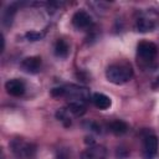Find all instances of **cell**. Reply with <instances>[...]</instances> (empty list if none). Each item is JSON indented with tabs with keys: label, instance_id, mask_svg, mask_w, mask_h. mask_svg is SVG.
I'll return each mask as SVG.
<instances>
[{
	"label": "cell",
	"instance_id": "cell-14",
	"mask_svg": "<svg viewBox=\"0 0 159 159\" xmlns=\"http://www.w3.org/2000/svg\"><path fill=\"white\" fill-rule=\"evenodd\" d=\"M68 112L73 113L75 116H82L86 112V106L83 104V102H77V101H71L67 106Z\"/></svg>",
	"mask_w": 159,
	"mask_h": 159
},
{
	"label": "cell",
	"instance_id": "cell-12",
	"mask_svg": "<svg viewBox=\"0 0 159 159\" xmlns=\"http://www.w3.org/2000/svg\"><path fill=\"white\" fill-rule=\"evenodd\" d=\"M155 24L153 20L150 19H147V17H139L135 22V29L137 31L139 32H148V31H152L154 29Z\"/></svg>",
	"mask_w": 159,
	"mask_h": 159
},
{
	"label": "cell",
	"instance_id": "cell-9",
	"mask_svg": "<svg viewBox=\"0 0 159 159\" xmlns=\"http://www.w3.org/2000/svg\"><path fill=\"white\" fill-rule=\"evenodd\" d=\"M106 148L102 145H91L88 147L81 155V159H104L106 158Z\"/></svg>",
	"mask_w": 159,
	"mask_h": 159
},
{
	"label": "cell",
	"instance_id": "cell-2",
	"mask_svg": "<svg viewBox=\"0 0 159 159\" xmlns=\"http://www.w3.org/2000/svg\"><path fill=\"white\" fill-rule=\"evenodd\" d=\"M60 89H61V96L70 97L73 101L84 102V101L89 99V92L84 87H80V86H76V84H70V86L60 87Z\"/></svg>",
	"mask_w": 159,
	"mask_h": 159
},
{
	"label": "cell",
	"instance_id": "cell-3",
	"mask_svg": "<svg viewBox=\"0 0 159 159\" xmlns=\"http://www.w3.org/2000/svg\"><path fill=\"white\" fill-rule=\"evenodd\" d=\"M11 150L17 158H29L32 157L36 152V147L22 139H14L11 142Z\"/></svg>",
	"mask_w": 159,
	"mask_h": 159
},
{
	"label": "cell",
	"instance_id": "cell-17",
	"mask_svg": "<svg viewBox=\"0 0 159 159\" xmlns=\"http://www.w3.org/2000/svg\"><path fill=\"white\" fill-rule=\"evenodd\" d=\"M25 36H26V39H27L29 41H37V40H40V39H42L43 34L37 32V31H29V32L25 34Z\"/></svg>",
	"mask_w": 159,
	"mask_h": 159
},
{
	"label": "cell",
	"instance_id": "cell-15",
	"mask_svg": "<svg viewBox=\"0 0 159 159\" xmlns=\"http://www.w3.org/2000/svg\"><path fill=\"white\" fill-rule=\"evenodd\" d=\"M67 112H68V109L61 108V109H60V111H57V113H56V117L58 118V120L63 122V124H65L66 127L71 125V119H70V117H68Z\"/></svg>",
	"mask_w": 159,
	"mask_h": 159
},
{
	"label": "cell",
	"instance_id": "cell-5",
	"mask_svg": "<svg viewBox=\"0 0 159 159\" xmlns=\"http://www.w3.org/2000/svg\"><path fill=\"white\" fill-rule=\"evenodd\" d=\"M159 148V140L154 134H148L143 140V157L144 159H153Z\"/></svg>",
	"mask_w": 159,
	"mask_h": 159
},
{
	"label": "cell",
	"instance_id": "cell-11",
	"mask_svg": "<svg viewBox=\"0 0 159 159\" xmlns=\"http://www.w3.org/2000/svg\"><path fill=\"white\" fill-rule=\"evenodd\" d=\"M53 50H55V55H56L57 57H60V58H65V57L68 56L70 46H68V43H67L65 40L58 39V40L56 41V43H55Z\"/></svg>",
	"mask_w": 159,
	"mask_h": 159
},
{
	"label": "cell",
	"instance_id": "cell-10",
	"mask_svg": "<svg viewBox=\"0 0 159 159\" xmlns=\"http://www.w3.org/2000/svg\"><path fill=\"white\" fill-rule=\"evenodd\" d=\"M91 99H92L93 104H94L97 108L103 109V111H104V109H108V108L112 106L111 98H109L108 96L103 94V93H94Z\"/></svg>",
	"mask_w": 159,
	"mask_h": 159
},
{
	"label": "cell",
	"instance_id": "cell-1",
	"mask_svg": "<svg viewBox=\"0 0 159 159\" xmlns=\"http://www.w3.org/2000/svg\"><path fill=\"white\" fill-rule=\"evenodd\" d=\"M133 77V68L127 62L113 63L106 70V78L113 84H124Z\"/></svg>",
	"mask_w": 159,
	"mask_h": 159
},
{
	"label": "cell",
	"instance_id": "cell-18",
	"mask_svg": "<svg viewBox=\"0 0 159 159\" xmlns=\"http://www.w3.org/2000/svg\"><path fill=\"white\" fill-rule=\"evenodd\" d=\"M155 82H157V83H155V84L153 86L154 88H157V87H159V77H157V80H155Z\"/></svg>",
	"mask_w": 159,
	"mask_h": 159
},
{
	"label": "cell",
	"instance_id": "cell-4",
	"mask_svg": "<svg viewBox=\"0 0 159 159\" xmlns=\"http://www.w3.org/2000/svg\"><path fill=\"white\" fill-rule=\"evenodd\" d=\"M137 52L142 61L150 62L155 58V56L158 53V47L155 43H153L150 41H142L137 46Z\"/></svg>",
	"mask_w": 159,
	"mask_h": 159
},
{
	"label": "cell",
	"instance_id": "cell-7",
	"mask_svg": "<svg viewBox=\"0 0 159 159\" xmlns=\"http://www.w3.org/2000/svg\"><path fill=\"white\" fill-rule=\"evenodd\" d=\"M5 89L10 96L20 97L25 93V83L19 78H12L5 83Z\"/></svg>",
	"mask_w": 159,
	"mask_h": 159
},
{
	"label": "cell",
	"instance_id": "cell-6",
	"mask_svg": "<svg viewBox=\"0 0 159 159\" xmlns=\"http://www.w3.org/2000/svg\"><path fill=\"white\" fill-rule=\"evenodd\" d=\"M72 25L76 29H88L92 25V17L89 16L88 12H86L84 10H80L76 11L72 16Z\"/></svg>",
	"mask_w": 159,
	"mask_h": 159
},
{
	"label": "cell",
	"instance_id": "cell-8",
	"mask_svg": "<svg viewBox=\"0 0 159 159\" xmlns=\"http://www.w3.org/2000/svg\"><path fill=\"white\" fill-rule=\"evenodd\" d=\"M21 68L27 73H37L41 68V58L39 56H30L22 60Z\"/></svg>",
	"mask_w": 159,
	"mask_h": 159
},
{
	"label": "cell",
	"instance_id": "cell-16",
	"mask_svg": "<svg viewBox=\"0 0 159 159\" xmlns=\"http://www.w3.org/2000/svg\"><path fill=\"white\" fill-rule=\"evenodd\" d=\"M15 9L12 7V6H10L6 11H5V14H4V24L5 25H11V21H12V16H14V14H15Z\"/></svg>",
	"mask_w": 159,
	"mask_h": 159
},
{
	"label": "cell",
	"instance_id": "cell-13",
	"mask_svg": "<svg viewBox=\"0 0 159 159\" xmlns=\"http://www.w3.org/2000/svg\"><path fill=\"white\" fill-rule=\"evenodd\" d=\"M108 128L113 134L122 135L128 130V124L125 122H123V120H114V122L108 124Z\"/></svg>",
	"mask_w": 159,
	"mask_h": 159
}]
</instances>
